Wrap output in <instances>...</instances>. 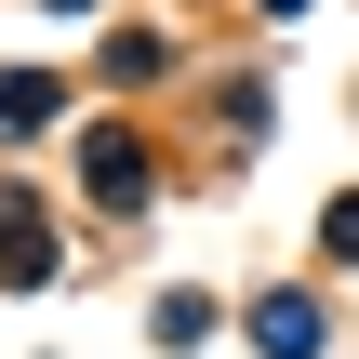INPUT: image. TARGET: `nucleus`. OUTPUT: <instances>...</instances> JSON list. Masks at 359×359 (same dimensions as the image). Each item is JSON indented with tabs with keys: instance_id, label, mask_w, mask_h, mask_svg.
Returning a JSON list of instances; mask_svg holds the SVG:
<instances>
[{
	"instance_id": "obj_1",
	"label": "nucleus",
	"mask_w": 359,
	"mask_h": 359,
	"mask_svg": "<svg viewBox=\"0 0 359 359\" xmlns=\"http://www.w3.org/2000/svg\"><path fill=\"white\" fill-rule=\"evenodd\" d=\"M253 346L266 359H320V293H266L253 306Z\"/></svg>"
},
{
	"instance_id": "obj_2",
	"label": "nucleus",
	"mask_w": 359,
	"mask_h": 359,
	"mask_svg": "<svg viewBox=\"0 0 359 359\" xmlns=\"http://www.w3.org/2000/svg\"><path fill=\"white\" fill-rule=\"evenodd\" d=\"M93 200H147V160H133V147H120V133H107V147H93Z\"/></svg>"
}]
</instances>
